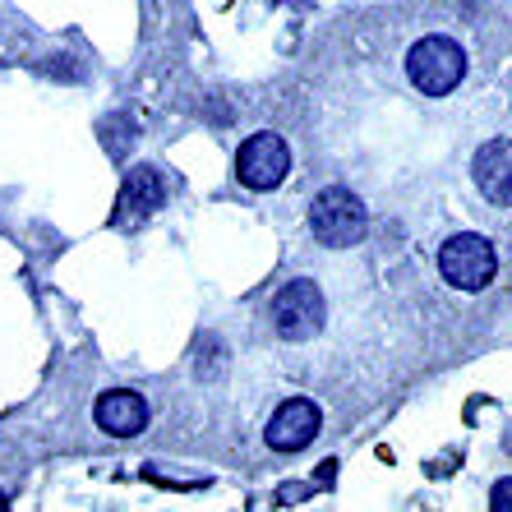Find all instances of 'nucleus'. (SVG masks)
I'll return each mask as SVG.
<instances>
[{
  "label": "nucleus",
  "instance_id": "nucleus-1",
  "mask_svg": "<svg viewBox=\"0 0 512 512\" xmlns=\"http://www.w3.org/2000/svg\"><path fill=\"white\" fill-rule=\"evenodd\" d=\"M310 231L328 250H351V245H360L365 231H370V208H365L360 194L346 190V185H328V190H319L310 203Z\"/></svg>",
  "mask_w": 512,
  "mask_h": 512
},
{
  "label": "nucleus",
  "instance_id": "nucleus-2",
  "mask_svg": "<svg viewBox=\"0 0 512 512\" xmlns=\"http://www.w3.org/2000/svg\"><path fill=\"white\" fill-rule=\"evenodd\" d=\"M406 79L425 97L457 93V84L466 79V51L443 33L420 37V42H411V51H406Z\"/></svg>",
  "mask_w": 512,
  "mask_h": 512
},
{
  "label": "nucleus",
  "instance_id": "nucleus-3",
  "mask_svg": "<svg viewBox=\"0 0 512 512\" xmlns=\"http://www.w3.org/2000/svg\"><path fill=\"white\" fill-rule=\"evenodd\" d=\"M499 273V250L480 231H457L439 250V277L453 291H485Z\"/></svg>",
  "mask_w": 512,
  "mask_h": 512
},
{
  "label": "nucleus",
  "instance_id": "nucleus-4",
  "mask_svg": "<svg viewBox=\"0 0 512 512\" xmlns=\"http://www.w3.org/2000/svg\"><path fill=\"white\" fill-rule=\"evenodd\" d=\"M323 319H328V300L310 277H291L273 296V328L282 342H310L323 333Z\"/></svg>",
  "mask_w": 512,
  "mask_h": 512
},
{
  "label": "nucleus",
  "instance_id": "nucleus-5",
  "mask_svg": "<svg viewBox=\"0 0 512 512\" xmlns=\"http://www.w3.org/2000/svg\"><path fill=\"white\" fill-rule=\"evenodd\" d=\"M286 171H291V148H286L282 134L273 130H259L250 134V139L240 143V153H236V176L245 190H277L286 180Z\"/></svg>",
  "mask_w": 512,
  "mask_h": 512
},
{
  "label": "nucleus",
  "instance_id": "nucleus-6",
  "mask_svg": "<svg viewBox=\"0 0 512 512\" xmlns=\"http://www.w3.org/2000/svg\"><path fill=\"white\" fill-rule=\"evenodd\" d=\"M319 434H323V411L310 397H286L263 425V443L273 453H305Z\"/></svg>",
  "mask_w": 512,
  "mask_h": 512
},
{
  "label": "nucleus",
  "instance_id": "nucleus-7",
  "mask_svg": "<svg viewBox=\"0 0 512 512\" xmlns=\"http://www.w3.org/2000/svg\"><path fill=\"white\" fill-rule=\"evenodd\" d=\"M162 199H167L162 171L157 167H130L125 171V185H120L116 213H111V227H120V231L139 227V222H148V217L162 208Z\"/></svg>",
  "mask_w": 512,
  "mask_h": 512
},
{
  "label": "nucleus",
  "instance_id": "nucleus-8",
  "mask_svg": "<svg viewBox=\"0 0 512 512\" xmlns=\"http://www.w3.org/2000/svg\"><path fill=\"white\" fill-rule=\"evenodd\" d=\"M471 180L494 208H512V139L499 134L476 148L471 157Z\"/></svg>",
  "mask_w": 512,
  "mask_h": 512
},
{
  "label": "nucleus",
  "instance_id": "nucleus-9",
  "mask_svg": "<svg viewBox=\"0 0 512 512\" xmlns=\"http://www.w3.org/2000/svg\"><path fill=\"white\" fill-rule=\"evenodd\" d=\"M93 420L111 439H134V434L148 429L153 411H148V402H143L134 388H107V393L93 402Z\"/></svg>",
  "mask_w": 512,
  "mask_h": 512
},
{
  "label": "nucleus",
  "instance_id": "nucleus-10",
  "mask_svg": "<svg viewBox=\"0 0 512 512\" xmlns=\"http://www.w3.org/2000/svg\"><path fill=\"white\" fill-rule=\"evenodd\" d=\"M97 134H102V148H107L116 162H125V157H130V148H134V139H139V134H134V120L120 116V111L102 120V125H97Z\"/></svg>",
  "mask_w": 512,
  "mask_h": 512
},
{
  "label": "nucleus",
  "instance_id": "nucleus-11",
  "mask_svg": "<svg viewBox=\"0 0 512 512\" xmlns=\"http://www.w3.org/2000/svg\"><path fill=\"white\" fill-rule=\"evenodd\" d=\"M217 370H227V346L213 342V337H203L199 360H194V374H199V379H217Z\"/></svg>",
  "mask_w": 512,
  "mask_h": 512
},
{
  "label": "nucleus",
  "instance_id": "nucleus-12",
  "mask_svg": "<svg viewBox=\"0 0 512 512\" xmlns=\"http://www.w3.org/2000/svg\"><path fill=\"white\" fill-rule=\"evenodd\" d=\"M489 512H512V476H499L489 485Z\"/></svg>",
  "mask_w": 512,
  "mask_h": 512
},
{
  "label": "nucleus",
  "instance_id": "nucleus-13",
  "mask_svg": "<svg viewBox=\"0 0 512 512\" xmlns=\"http://www.w3.org/2000/svg\"><path fill=\"white\" fill-rule=\"evenodd\" d=\"M70 60H74V56H51L42 70H47V74H60V79H79L84 70H79V65H70Z\"/></svg>",
  "mask_w": 512,
  "mask_h": 512
},
{
  "label": "nucleus",
  "instance_id": "nucleus-14",
  "mask_svg": "<svg viewBox=\"0 0 512 512\" xmlns=\"http://www.w3.org/2000/svg\"><path fill=\"white\" fill-rule=\"evenodd\" d=\"M337 480V462L328 457V462H319V471H314V489H328Z\"/></svg>",
  "mask_w": 512,
  "mask_h": 512
},
{
  "label": "nucleus",
  "instance_id": "nucleus-15",
  "mask_svg": "<svg viewBox=\"0 0 512 512\" xmlns=\"http://www.w3.org/2000/svg\"><path fill=\"white\" fill-rule=\"evenodd\" d=\"M310 494H314V485H282V489H277V499H282V503H291V499H310Z\"/></svg>",
  "mask_w": 512,
  "mask_h": 512
},
{
  "label": "nucleus",
  "instance_id": "nucleus-16",
  "mask_svg": "<svg viewBox=\"0 0 512 512\" xmlns=\"http://www.w3.org/2000/svg\"><path fill=\"white\" fill-rule=\"evenodd\" d=\"M503 453H508V457H512V425H508V429H503Z\"/></svg>",
  "mask_w": 512,
  "mask_h": 512
}]
</instances>
